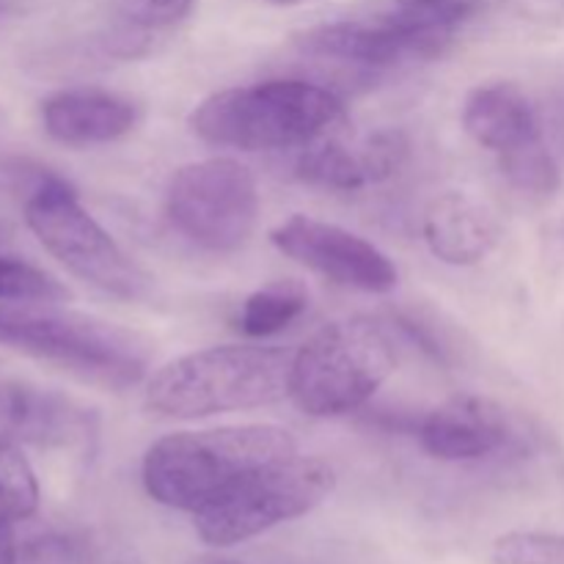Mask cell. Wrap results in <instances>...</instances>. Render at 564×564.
<instances>
[{"label": "cell", "instance_id": "7c38bea8", "mask_svg": "<svg viewBox=\"0 0 564 564\" xmlns=\"http://www.w3.org/2000/svg\"><path fill=\"white\" fill-rule=\"evenodd\" d=\"M42 127L61 147H102L130 135L141 121V108L124 94L97 86H75L42 99Z\"/></svg>", "mask_w": 564, "mask_h": 564}, {"label": "cell", "instance_id": "2e32d148", "mask_svg": "<svg viewBox=\"0 0 564 564\" xmlns=\"http://www.w3.org/2000/svg\"><path fill=\"white\" fill-rule=\"evenodd\" d=\"M308 308L306 284L295 279L270 281L242 301L237 328L251 339H268L290 328Z\"/></svg>", "mask_w": 564, "mask_h": 564}, {"label": "cell", "instance_id": "5bb4252c", "mask_svg": "<svg viewBox=\"0 0 564 564\" xmlns=\"http://www.w3.org/2000/svg\"><path fill=\"white\" fill-rule=\"evenodd\" d=\"M0 435L17 444L72 446L88 435V419L58 391L6 380L0 383Z\"/></svg>", "mask_w": 564, "mask_h": 564}, {"label": "cell", "instance_id": "4316f807", "mask_svg": "<svg viewBox=\"0 0 564 564\" xmlns=\"http://www.w3.org/2000/svg\"><path fill=\"white\" fill-rule=\"evenodd\" d=\"M17 540H14V521L6 512H0V564H17Z\"/></svg>", "mask_w": 564, "mask_h": 564}, {"label": "cell", "instance_id": "30bf717a", "mask_svg": "<svg viewBox=\"0 0 564 564\" xmlns=\"http://www.w3.org/2000/svg\"><path fill=\"white\" fill-rule=\"evenodd\" d=\"M301 47L308 55L361 69H389L408 61H433L446 53L452 36L446 33H413L389 25L378 17L375 22H330L303 33Z\"/></svg>", "mask_w": 564, "mask_h": 564}, {"label": "cell", "instance_id": "7a4b0ae2", "mask_svg": "<svg viewBox=\"0 0 564 564\" xmlns=\"http://www.w3.org/2000/svg\"><path fill=\"white\" fill-rule=\"evenodd\" d=\"M295 446L290 430L279 424L171 433L147 449L141 479L149 499L196 516L242 474L295 455Z\"/></svg>", "mask_w": 564, "mask_h": 564}, {"label": "cell", "instance_id": "8992f818", "mask_svg": "<svg viewBox=\"0 0 564 564\" xmlns=\"http://www.w3.org/2000/svg\"><path fill=\"white\" fill-rule=\"evenodd\" d=\"M22 213L31 235L72 275L119 301L149 297L152 275L83 207L69 182L42 174L28 187Z\"/></svg>", "mask_w": 564, "mask_h": 564}, {"label": "cell", "instance_id": "ac0fdd59", "mask_svg": "<svg viewBox=\"0 0 564 564\" xmlns=\"http://www.w3.org/2000/svg\"><path fill=\"white\" fill-rule=\"evenodd\" d=\"M42 490L22 444L0 435V512L11 521H28L39 512Z\"/></svg>", "mask_w": 564, "mask_h": 564}, {"label": "cell", "instance_id": "8fae6325", "mask_svg": "<svg viewBox=\"0 0 564 564\" xmlns=\"http://www.w3.org/2000/svg\"><path fill=\"white\" fill-rule=\"evenodd\" d=\"M419 444L444 463H471L496 455L512 441V422L499 402L457 394L441 402L416 427Z\"/></svg>", "mask_w": 564, "mask_h": 564}, {"label": "cell", "instance_id": "ffe728a7", "mask_svg": "<svg viewBox=\"0 0 564 564\" xmlns=\"http://www.w3.org/2000/svg\"><path fill=\"white\" fill-rule=\"evenodd\" d=\"M499 169L512 187L534 196H554L562 187V169L545 138L499 154Z\"/></svg>", "mask_w": 564, "mask_h": 564}, {"label": "cell", "instance_id": "44dd1931", "mask_svg": "<svg viewBox=\"0 0 564 564\" xmlns=\"http://www.w3.org/2000/svg\"><path fill=\"white\" fill-rule=\"evenodd\" d=\"M69 297L72 292L47 270L0 253V303H64Z\"/></svg>", "mask_w": 564, "mask_h": 564}, {"label": "cell", "instance_id": "52a82bcc", "mask_svg": "<svg viewBox=\"0 0 564 564\" xmlns=\"http://www.w3.org/2000/svg\"><path fill=\"white\" fill-rule=\"evenodd\" d=\"M336 488V471L323 457H281L242 474L193 516L198 538L213 549H231L281 523L317 510Z\"/></svg>", "mask_w": 564, "mask_h": 564}, {"label": "cell", "instance_id": "484cf974", "mask_svg": "<svg viewBox=\"0 0 564 564\" xmlns=\"http://www.w3.org/2000/svg\"><path fill=\"white\" fill-rule=\"evenodd\" d=\"M80 564H141V560L124 543H102L83 549Z\"/></svg>", "mask_w": 564, "mask_h": 564}, {"label": "cell", "instance_id": "3957f363", "mask_svg": "<svg viewBox=\"0 0 564 564\" xmlns=\"http://www.w3.org/2000/svg\"><path fill=\"white\" fill-rule=\"evenodd\" d=\"M0 341L110 391L138 386L152 364L143 334L61 303H0Z\"/></svg>", "mask_w": 564, "mask_h": 564}, {"label": "cell", "instance_id": "4fadbf2b", "mask_svg": "<svg viewBox=\"0 0 564 564\" xmlns=\"http://www.w3.org/2000/svg\"><path fill=\"white\" fill-rule=\"evenodd\" d=\"M422 235L438 262L452 268H474L496 251L501 226L494 209L477 196L446 191L424 209Z\"/></svg>", "mask_w": 564, "mask_h": 564}, {"label": "cell", "instance_id": "f1b7e54d", "mask_svg": "<svg viewBox=\"0 0 564 564\" xmlns=\"http://www.w3.org/2000/svg\"><path fill=\"white\" fill-rule=\"evenodd\" d=\"M11 11H14V3H11V0H0V20H3V17H9Z\"/></svg>", "mask_w": 564, "mask_h": 564}, {"label": "cell", "instance_id": "ba28073f", "mask_svg": "<svg viewBox=\"0 0 564 564\" xmlns=\"http://www.w3.org/2000/svg\"><path fill=\"white\" fill-rule=\"evenodd\" d=\"M165 218L185 240L204 251H237L257 229V180L248 165L231 158H207L182 165L165 187Z\"/></svg>", "mask_w": 564, "mask_h": 564}, {"label": "cell", "instance_id": "603a6c76", "mask_svg": "<svg viewBox=\"0 0 564 564\" xmlns=\"http://www.w3.org/2000/svg\"><path fill=\"white\" fill-rule=\"evenodd\" d=\"M113 9L121 25L154 33L185 20L193 0H113Z\"/></svg>", "mask_w": 564, "mask_h": 564}, {"label": "cell", "instance_id": "9c48e42d", "mask_svg": "<svg viewBox=\"0 0 564 564\" xmlns=\"http://www.w3.org/2000/svg\"><path fill=\"white\" fill-rule=\"evenodd\" d=\"M270 242L292 262L312 273L367 295H389L400 281V270L389 253L380 251L356 231L312 215H290L270 229Z\"/></svg>", "mask_w": 564, "mask_h": 564}, {"label": "cell", "instance_id": "e0dca14e", "mask_svg": "<svg viewBox=\"0 0 564 564\" xmlns=\"http://www.w3.org/2000/svg\"><path fill=\"white\" fill-rule=\"evenodd\" d=\"M297 180L312 187L336 193H358L369 187L367 169H364L361 152H350L334 138H319L301 149V158L295 163Z\"/></svg>", "mask_w": 564, "mask_h": 564}, {"label": "cell", "instance_id": "7402d4cb", "mask_svg": "<svg viewBox=\"0 0 564 564\" xmlns=\"http://www.w3.org/2000/svg\"><path fill=\"white\" fill-rule=\"evenodd\" d=\"M496 564H564V534L507 532L494 540Z\"/></svg>", "mask_w": 564, "mask_h": 564}, {"label": "cell", "instance_id": "83f0119b", "mask_svg": "<svg viewBox=\"0 0 564 564\" xmlns=\"http://www.w3.org/2000/svg\"><path fill=\"white\" fill-rule=\"evenodd\" d=\"M185 564H242L237 560H229V556H218V554H202V556H193Z\"/></svg>", "mask_w": 564, "mask_h": 564}, {"label": "cell", "instance_id": "d6986e66", "mask_svg": "<svg viewBox=\"0 0 564 564\" xmlns=\"http://www.w3.org/2000/svg\"><path fill=\"white\" fill-rule=\"evenodd\" d=\"M474 11H477L474 0H394L380 14V20L402 31L455 36V28L463 25Z\"/></svg>", "mask_w": 564, "mask_h": 564}, {"label": "cell", "instance_id": "d4e9b609", "mask_svg": "<svg viewBox=\"0 0 564 564\" xmlns=\"http://www.w3.org/2000/svg\"><path fill=\"white\" fill-rule=\"evenodd\" d=\"M83 549L61 538H44L25 545L17 556V564H80Z\"/></svg>", "mask_w": 564, "mask_h": 564}, {"label": "cell", "instance_id": "cb8c5ba5", "mask_svg": "<svg viewBox=\"0 0 564 564\" xmlns=\"http://www.w3.org/2000/svg\"><path fill=\"white\" fill-rule=\"evenodd\" d=\"M408 158V138L400 130H378L364 143L361 160L367 169L369 185L391 180Z\"/></svg>", "mask_w": 564, "mask_h": 564}, {"label": "cell", "instance_id": "9a60e30c", "mask_svg": "<svg viewBox=\"0 0 564 564\" xmlns=\"http://www.w3.org/2000/svg\"><path fill=\"white\" fill-rule=\"evenodd\" d=\"M460 124L474 143L494 154L540 141L543 124L534 102L518 83H479L463 99Z\"/></svg>", "mask_w": 564, "mask_h": 564}, {"label": "cell", "instance_id": "f546056e", "mask_svg": "<svg viewBox=\"0 0 564 564\" xmlns=\"http://www.w3.org/2000/svg\"><path fill=\"white\" fill-rule=\"evenodd\" d=\"M270 3H279V6H295V3H306V0H270Z\"/></svg>", "mask_w": 564, "mask_h": 564}, {"label": "cell", "instance_id": "6da1fadb", "mask_svg": "<svg viewBox=\"0 0 564 564\" xmlns=\"http://www.w3.org/2000/svg\"><path fill=\"white\" fill-rule=\"evenodd\" d=\"M345 121V105L330 88L301 77L224 88L193 108L191 130L209 147L240 152L303 149Z\"/></svg>", "mask_w": 564, "mask_h": 564}, {"label": "cell", "instance_id": "5b68a950", "mask_svg": "<svg viewBox=\"0 0 564 564\" xmlns=\"http://www.w3.org/2000/svg\"><path fill=\"white\" fill-rule=\"evenodd\" d=\"M394 369V345L375 319H336L292 356L290 400L312 419L347 416L361 411Z\"/></svg>", "mask_w": 564, "mask_h": 564}, {"label": "cell", "instance_id": "277c9868", "mask_svg": "<svg viewBox=\"0 0 564 564\" xmlns=\"http://www.w3.org/2000/svg\"><path fill=\"white\" fill-rule=\"evenodd\" d=\"M292 356L279 347L218 345L185 352L149 378L147 408L169 419L253 411L290 397Z\"/></svg>", "mask_w": 564, "mask_h": 564}]
</instances>
